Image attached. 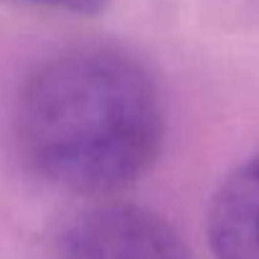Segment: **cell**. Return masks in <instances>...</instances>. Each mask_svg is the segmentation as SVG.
Returning <instances> with one entry per match:
<instances>
[{
  "mask_svg": "<svg viewBox=\"0 0 259 259\" xmlns=\"http://www.w3.org/2000/svg\"><path fill=\"white\" fill-rule=\"evenodd\" d=\"M54 259H188L176 231L138 206H92L64 224Z\"/></svg>",
  "mask_w": 259,
  "mask_h": 259,
  "instance_id": "2",
  "label": "cell"
},
{
  "mask_svg": "<svg viewBox=\"0 0 259 259\" xmlns=\"http://www.w3.org/2000/svg\"><path fill=\"white\" fill-rule=\"evenodd\" d=\"M28 168L71 193H112L140 178L163 140L150 74L109 46H79L38 64L16 102Z\"/></svg>",
  "mask_w": 259,
  "mask_h": 259,
  "instance_id": "1",
  "label": "cell"
},
{
  "mask_svg": "<svg viewBox=\"0 0 259 259\" xmlns=\"http://www.w3.org/2000/svg\"><path fill=\"white\" fill-rule=\"evenodd\" d=\"M213 259H259V155L231 170L208 208Z\"/></svg>",
  "mask_w": 259,
  "mask_h": 259,
  "instance_id": "3",
  "label": "cell"
},
{
  "mask_svg": "<svg viewBox=\"0 0 259 259\" xmlns=\"http://www.w3.org/2000/svg\"><path fill=\"white\" fill-rule=\"evenodd\" d=\"M36 3H46V6H54V8H69V11H76V13H94L102 8L104 0H36Z\"/></svg>",
  "mask_w": 259,
  "mask_h": 259,
  "instance_id": "4",
  "label": "cell"
}]
</instances>
